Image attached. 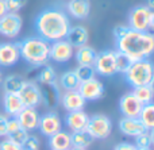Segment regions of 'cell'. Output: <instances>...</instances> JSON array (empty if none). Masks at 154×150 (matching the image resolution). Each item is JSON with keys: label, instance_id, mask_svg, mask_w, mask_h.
<instances>
[{"label": "cell", "instance_id": "1", "mask_svg": "<svg viewBox=\"0 0 154 150\" xmlns=\"http://www.w3.org/2000/svg\"><path fill=\"white\" fill-rule=\"evenodd\" d=\"M69 29L70 20L68 15L57 8H48L35 19V30L39 37L48 42L65 39Z\"/></svg>", "mask_w": 154, "mask_h": 150}, {"label": "cell", "instance_id": "2", "mask_svg": "<svg viewBox=\"0 0 154 150\" xmlns=\"http://www.w3.org/2000/svg\"><path fill=\"white\" fill-rule=\"evenodd\" d=\"M118 51L126 54L131 61L146 60L154 51V35L150 31H137L130 29L116 39Z\"/></svg>", "mask_w": 154, "mask_h": 150}, {"label": "cell", "instance_id": "3", "mask_svg": "<svg viewBox=\"0 0 154 150\" xmlns=\"http://www.w3.org/2000/svg\"><path fill=\"white\" fill-rule=\"evenodd\" d=\"M20 57L32 66H43L48 64L50 45L41 37H30L19 42Z\"/></svg>", "mask_w": 154, "mask_h": 150}, {"label": "cell", "instance_id": "4", "mask_svg": "<svg viewBox=\"0 0 154 150\" xmlns=\"http://www.w3.org/2000/svg\"><path fill=\"white\" fill-rule=\"evenodd\" d=\"M126 81L131 87H145V85H153L154 81V69L153 64L146 60H139V61H133L127 72L125 73Z\"/></svg>", "mask_w": 154, "mask_h": 150}, {"label": "cell", "instance_id": "5", "mask_svg": "<svg viewBox=\"0 0 154 150\" xmlns=\"http://www.w3.org/2000/svg\"><path fill=\"white\" fill-rule=\"evenodd\" d=\"M128 27L137 31H152L154 29V11L147 5H137L130 11Z\"/></svg>", "mask_w": 154, "mask_h": 150}, {"label": "cell", "instance_id": "6", "mask_svg": "<svg viewBox=\"0 0 154 150\" xmlns=\"http://www.w3.org/2000/svg\"><path fill=\"white\" fill-rule=\"evenodd\" d=\"M85 130L89 133V135L93 139H106L111 134L112 122L107 115L96 114L88 119Z\"/></svg>", "mask_w": 154, "mask_h": 150}, {"label": "cell", "instance_id": "7", "mask_svg": "<svg viewBox=\"0 0 154 150\" xmlns=\"http://www.w3.org/2000/svg\"><path fill=\"white\" fill-rule=\"evenodd\" d=\"M95 72L104 77L116 75V61H115V51L112 50H104L101 53H97L95 60Z\"/></svg>", "mask_w": 154, "mask_h": 150}, {"label": "cell", "instance_id": "8", "mask_svg": "<svg viewBox=\"0 0 154 150\" xmlns=\"http://www.w3.org/2000/svg\"><path fill=\"white\" fill-rule=\"evenodd\" d=\"M22 103L24 107L35 108L39 104H42V95H41V88L35 81H24L22 88L18 92Z\"/></svg>", "mask_w": 154, "mask_h": 150}, {"label": "cell", "instance_id": "9", "mask_svg": "<svg viewBox=\"0 0 154 150\" xmlns=\"http://www.w3.org/2000/svg\"><path fill=\"white\" fill-rule=\"evenodd\" d=\"M22 16L18 12H5L0 18V35L5 38H15L22 30Z\"/></svg>", "mask_w": 154, "mask_h": 150}, {"label": "cell", "instance_id": "10", "mask_svg": "<svg viewBox=\"0 0 154 150\" xmlns=\"http://www.w3.org/2000/svg\"><path fill=\"white\" fill-rule=\"evenodd\" d=\"M77 91L81 93V96L85 99V102H88V100L89 102H95V100H99L104 96V85L96 77L81 81Z\"/></svg>", "mask_w": 154, "mask_h": 150}, {"label": "cell", "instance_id": "11", "mask_svg": "<svg viewBox=\"0 0 154 150\" xmlns=\"http://www.w3.org/2000/svg\"><path fill=\"white\" fill-rule=\"evenodd\" d=\"M73 54H75V47L66 39H60L53 42V45H50L49 58L53 60L54 62L64 64V62H68L72 58Z\"/></svg>", "mask_w": 154, "mask_h": 150}, {"label": "cell", "instance_id": "12", "mask_svg": "<svg viewBox=\"0 0 154 150\" xmlns=\"http://www.w3.org/2000/svg\"><path fill=\"white\" fill-rule=\"evenodd\" d=\"M38 129L45 137H51L53 134L62 130V123L58 114L56 112H46L43 116H39V123Z\"/></svg>", "mask_w": 154, "mask_h": 150}, {"label": "cell", "instance_id": "13", "mask_svg": "<svg viewBox=\"0 0 154 150\" xmlns=\"http://www.w3.org/2000/svg\"><path fill=\"white\" fill-rule=\"evenodd\" d=\"M143 106L137 100L133 92H127L125 93L119 100V110L123 116L127 118H138L139 112H141Z\"/></svg>", "mask_w": 154, "mask_h": 150}, {"label": "cell", "instance_id": "14", "mask_svg": "<svg viewBox=\"0 0 154 150\" xmlns=\"http://www.w3.org/2000/svg\"><path fill=\"white\" fill-rule=\"evenodd\" d=\"M19 58H20L19 43H0V65L2 66H12L19 61Z\"/></svg>", "mask_w": 154, "mask_h": 150}, {"label": "cell", "instance_id": "15", "mask_svg": "<svg viewBox=\"0 0 154 150\" xmlns=\"http://www.w3.org/2000/svg\"><path fill=\"white\" fill-rule=\"evenodd\" d=\"M60 102L68 112L82 110L85 107V103H87L77 89L76 91H65L60 97Z\"/></svg>", "mask_w": 154, "mask_h": 150}, {"label": "cell", "instance_id": "16", "mask_svg": "<svg viewBox=\"0 0 154 150\" xmlns=\"http://www.w3.org/2000/svg\"><path fill=\"white\" fill-rule=\"evenodd\" d=\"M18 119L19 124L23 130L26 131H32V130L38 129V123H39V115H38L35 108L24 107L18 115L15 116Z\"/></svg>", "mask_w": 154, "mask_h": 150}, {"label": "cell", "instance_id": "17", "mask_svg": "<svg viewBox=\"0 0 154 150\" xmlns=\"http://www.w3.org/2000/svg\"><path fill=\"white\" fill-rule=\"evenodd\" d=\"M119 130L127 137H137L141 133L146 131L145 124L139 121V118H127L123 116L119 121Z\"/></svg>", "mask_w": 154, "mask_h": 150}, {"label": "cell", "instance_id": "18", "mask_svg": "<svg viewBox=\"0 0 154 150\" xmlns=\"http://www.w3.org/2000/svg\"><path fill=\"white\" fill-rule=\"evenodd\" d=\"M88 119H89V116L85 111H70V112H68L66 118H65V124L72 133L81 131V130H85V127H87Z\"/></svg>", "mask_w": 154, "mask_h": 150}, {"label": "cell", "instance_id": "19", "mask_svg": "<svg viewBox=\"0 0 154 150\" xmlns=\"http://www.w3.org/2000/svg\"><path fill=\"white\" fill-rule=\"evenodd\" d=\"M88 38H89L88 30L85 29L84 26H80L79 24V26L70 27L68 34H66V37H65V39H66L73 47L77 49V47H81V46L87 45Z\"/></svg>", "mask_w": 154, "mask_h": 150}, {"label": "cell", "instance_id": "20", "mask_svg": "<svg viewBox=\"0 0 154 150\" xmlns=\"http://www.w3.org/2000/svg\"><path fill=\"white\" fill-rule=\"evenodd\" d=\"M3 107H4L7 115L15 118L24 108V106L18 93H15V92H7V93H4V97H3Z\"/></svg>", "mask_w": 154, "mask_h": 150}, {"label": "cell", "instance_id": "21", "mask_svg": "<svg viewBox=\"0 0 154 150\" xmlns=\"http://www.w3.org/2000/svg\"><path fill=\"white\" fill-rule=\"evenodd\" d=\"M68 11L76 19L88 18L91 12V2L89 0H69L68 2Z\"/></svg>", "mask_w": 154, "mask_h": 150}, {"label": "cell", "instance_id": "22", "mask_svg": "<svg viewBox=\"0 0 154 150\" xmlns=\"http://www.w3.org/2000/svg\"><path fill=\"white\" fill-rule=\"evenodd\" d=\"M49 148L51 150H69L72 148L70 134L60 130L58 133L49 137Z\"/></svg>", "mask_w": 154, "mask_h": 150}, {"label": "cell", "instance_id": "23", "mask_svg": "<svg viewBox=\"0 0 154 150\" xmlns=\"http://www.w3.org/2000/svg\"><path fill=\"white\" fill-rule=\"evenodd\" d=\"M76 57V61L79 65H93L95 64L97 51L89 45H84L81 47H77L76 53L73 54Z\"/></svg>", "mask_w": 154, "mask_h": 150}, {"label": "cell", "instance_id": "24", "mask_svg": "<svg viewBox=\"0 0 154 150\" xmlns=\"http://www.w3.org/2000/svg\"><path fill=\"white\" fill-rule=\"evenodd\" d=\"M41 88V95H42V103L48 107H54L60 102V91L58 85H42Z\"/></svg>", "mask_w": 154, "mask_h": 150}, {"label": "cell", "instance_id": "25", "mask_svg": "<svg viewBox=\"0 0 154 150\" xmlns=\"http://www.w3.org/2000/svg\"><path fill=\"white\" fill-rule=\"evenodd\" d=\"M37 84H41V85H56L57 75L54 68L48 64L41 66V70L37 75Z\"/></svg>", "mask_w": 154, "mask_h": 150}, {"label": "cell", "instance_id": "26", "mask_svg": "<svg viewBox=\"0 0 154 150\" xmlns=\"http://www.w3.org/2000/svg\"><path fill=\"white\" fill-rule=\"evenodd\" d=\"M80 85V81L77 78L75 70H68L60 76V87L65 91H76Z\"/></svg>", "mask_w": 154, "mask_h": 150}, {"label": "cell", "instance_id": "27", "mask_svg": "<svg viewBox=\"0 0 154 150\" xmlns=\"http://www.w3.org/2000/svg\"><path fill=\"white\" fill-rule=\"evenodd\" d=\"M134 96L137 97L139 103L142 106L145 104H150L153 102V96H154V91H153V85H145V87H135L133 89Z\"/></svg>", "mask_w": 154, "mask_h": 150}, {"label": "cell", "instance_id": "28", "mask_svg": "<svg viewBox=\"0 0 154 150\" xmlns=\"http://www.w3.org/2000/svg\"><path fill=\"white\" fill-rule=\"evenodd\" d=\"M70 141H72V146L87 149L93 142V138L91 137L87 130H81V131H73L70 134Z\"/></svg>", "mask_w": 154, "mask_h": 150}, {"label": "cell", "instance_id": "29", "mask_svg": "<svg viewBox=\"0 0 154 150\" xmlns=\"http://www.w3.org/2000/svg\"><path fill=\"white\" fill-rule=\"evenodd\" d=\"M24 81H26V80H24L22 76L11 75V76H7V77H5L2 83H3V88H4L5 93H7V92H15V93H18L19 89L22 88V85H23Z\"/></svg>", "mask_w": 154, "mask_h": 150}, {"label": "cell", "instance_id": "30", "mask_svg": "<svg viewBox=\"0 0 154 150\" xmlns=\"http://www.w3.org/2000/svg\"><path fill=\"white\" fill-rule=\"evenodd\" d=\"M139 121L145 124L147 130H153L154 127V106L153 103L150 104H145L142 107L141 112H139Z\"/></svg>", "mask_w": 154, "mask_h": 150}, {"label": "cell", "instance_id": "31", "mask_svg": "<svg viewBox=\"0 0 154 150\" xmlns=\"http://www.w3.org/2000/svg\"><path fill=\"white\" fill-rule=\"evenodd\" d=\"M135 138V148L141 149H150L154 142V135L153 130H146V131L141 133L139 135H137Z\"/></svg>", "mask_w": 154, "mask_h": 150}, {"label": "cell", "instance_id": "32", "mask_svg": "<svg viewBox=\"0 0 154 150\" xmlns=\"http://www.w3.org/2000/svg\"><path fill=\"white\" fill-rule=\"evenodd\" d=\"M75 73L80 83L85 80H89V78L95 77V75H96L93 65H79L75 69Z\"/></svg>", "mask_w": 154, "mask_h": 150}, {"label": "cell", "instance_id": "33", "mask_svg": "<svg viewBox=\"0 0 154 150\" xmlns=\"http://www.w3.org/2000/svg\"><path fill=\"white\" fill-rule=\"evenodd\" d=\"M115 61H116V72L123 73V75L127 72L130 65L133 64V61L126 54L120 53V51H115Z\"/></svg>", "mask_w": 154, "mask_h": 150}, {"label": "cell", "instance_id": "34", "mask_svg": "<svg viewBox=\"0 0 154 150\" xmlns=\"http://www.w3.org/2000/svg\"><path fill=\"white\" fill-rule=\"evenodd\" d=\"M27 135H29V131H26V130H23L20 127V129H18L16 131H14L12 134H8L7 138L10 141H12V142H15V143H18V145L22 146L23 145V142L26 141Z\"/></svg>", "mask_w": 154, "mask_h": 150}, {"label": "cell", "instance_id": "35", "mask_svg": "<svg viewBox=\"0 0 154 150\" xmlns=\"http://www.w3.org/2000/svg\"><path fill=\"white\" fill-rule=\"evenodd\" d=\"M7 12H18L26 5L27 0H4Z\"/></svg>", "mask_w": 154, "mask_h": 150}, {"label": "cell", "instance_id": "36", "mask_svg": "<svg viewBox=\"0 0 154 150\" xmlns=\"http://www.w3.org/2000/svg\"><path fill=\"white\" fill-rule=\"evenodd\" d=\"M22 148L23 150H39L41 148V142L39 139H38L35 135H27L26 141L23 142V145H22Z\"/></svg>", "mask_w": 154, "mask_h": 150}, {"label": "cell", "instance_id": "37", "mask_svg": "<svg viewBox=\"0 0 154 150\" xmlns=\"http://www.w3.org/2000/svg\"><path fill=\"white\" fill-rule=\"evenodd\" d=\"M0 150H23V148L20 145H18V143L10 141L8 138H5L4 141L0 142Z\"/></svg>", "mask_w": 154, "mask_h": 150}, {"label": "cell", "instance_id": "38", "mask_svg": "<svg viewBox=\"0 0 154 150\" xmlns=\"http://www.w3.org/2000/svg\"><path fill=\"white\" fill-rule=\"evenodd\" d=\"M18 129H20V124H19L18 119L16 118H11L7 121V135L12 134L14 131H16Z\"/></svg>", "mask_w": 154, "mask_h": 150}, {"label": "cell", "instance_id": "39", "mask_svg": "<svg viewBox=\"0 0 154 150\" xmlns=\"http://www.w3.org/2000/svg\"><path fill=\"white\" fill-rule=\"evenodd\" d=\"M7 116L0 114V138L7 137Z\"/></svg>", "mask_w": 154, "mask_h": 150}, {"label": "cell", "instance_id": "40", "mask_svg": "<svg viewBox=\"0 0 154 150\" xmlns=\"http://www.w3.org/2000/svg\"><path fill=\"white\" fill-rule=\"evenodd\" d=\"M128 30H130V27H128V26H123V24H119V26H116L114 29V37H115V39L123 37V35H125L126 32L128 31Z\"/></svg>", "mask_w": 154, "mask_h": 150}, {"label": "cell", "instance_id": "41", "mask_svg": "<svg viewBox=\"0 0 154 150\" xmlns=\"http://www.w3.org/2000/svg\"><path fill=\"white\" fill-rule=\"evenodd\" d=\"M114 150H137V148H135V145H133V143L122 142V143H119V145L115 146Z\"/></svg>", "mask_w": 154, "mask_h": 150}, {"label": "cell", "instance_id": "42", "mask_svg": "<svg viewBox=\"0 0 154 150\" xmlns=\"http://www.w3.org/2000/svg\"><path fill=\"white\" fill-rule=\"evenodd\" d=\"M7 12V7H5L4 0H0V18H2L4 14Z\"/></svg>", "mask_w": 154, "mask_h": 150}, {"label": "cell", "instance_id": "43", "mask_svg": "<svg viewBox=\"0 0 154 150\" xmlns=\"http://www.w3.org/2000/svg\"><path fill=\"white\" fill-rule=\"evenodd\" d=\"M69 150H87L85 148H76V146H72Z\"/></svg>", "mask_w": 154, "mask_h": 150}, {"label": "cell", "instance_id": "44", "mask_svg": "<svg viewBox=\"0 0 154 150\" xmlns=\"http://www.w3.org/2000/svg\"><path fill=\"white\" fill-rule=\"evenodd\" d=\"M2 81H3V76H2V72H0V85H2Z\"/></svg>", "mask_w": 154, "mask_h": 150}, {"label": "cell", "instance_id": "45", "mask_svg": "<svg viewBox=\"0 0 154 150\" xmlns=\"http://www.w3.org/2000/svg\"><path fill=\"white\" fill-rule=\"evenodd\" d=\"M137 150H152V148H150V149H141V148H137Z\"/></svg>", "mask_w": 154, "mask_h": 150}]
</instances>
